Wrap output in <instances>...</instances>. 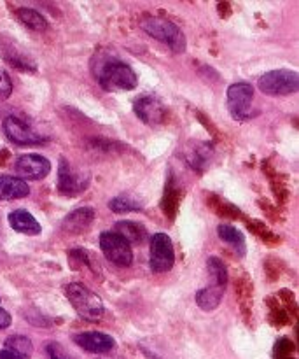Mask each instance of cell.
Returning <instances> with one entry per match:
<instances>
[{"label": "cell", "instance_id": "20", "mask_svg": "<svg viewBox=\"0 0 299 359\" xmlns=\"http://www.w3.org/2000/svg\"><path fill=\"white\" fill-rule=\"evenodd\" d=\"M2 55H4V58H6L11 65L16 67V69H21V70H34L35 69L34 63L28 62V56L18 51L16 46L14 44H9V49L2 48Z\"/></svg>", "mask_w": 299, "mask_h": 359}, {"label": "cell", "instance_id": "27", "mask_svg": "<svg viewBox=\"0 0 299 359\" xmlns=\"http://www.w3.org/2000/svg\"><path fill=\"white\" fill-rule=\"evenodd\" d=\"M7 326H11V316L9 312L0 309V330H6Z\"/></svg>", "mask_w": 299, "mask_h": 359}, {"label": "cell", "instance_id": "17", "mask_svg": "<svg viewBox=\"0 0 299 359\" xmlns=\"http://www.w3.org/2000/svg\"><path fill=\"white\" fill-rule=\"evenodd\" d=\"M116 233L121 235L126 242H132V244H142V241L146 238V230H144L140 224L130 223V221H123V223L116 224Z\"/></svg>", "mask_w": 299, "mask_h": 359}, {"label": "cell", "instance_id": "12", "mask_svg": "<svg viewBox=\"0 0 299 359\" xmlns=\"http://www.w3.org/2000/svg\"><path fill=\"white\" fill-rule=\"evenodd\" d=\"M135 112L146 125H160L165 119V107L158 98L142 97L135 104Z\"/></svg>", "mask_w": 299, "mask_h": 359}, {"label": "cell", "instance_id": "3", "mask_svg": "<svg viewBox=\"0 0 299 359\" xmlns=\"http://www.w3.org/2000/svg\"><path fill=\"white\" fill-rule=\"evenodd\" d=\"M137 74L123 62H111L100 74V84L107 91H130L137 88Z\"/></svg>", "mask_w": 299, "mask_h": 359}, {"label": "cell", "instance_id": "9", "mask_svg": "<svg viewBox=\"0 0 299 359\" xmlns=\"http://www.w3.org/2000/svg\"><path fill=\"white\" fill-rule=\"evenodd\" d=\"M4 133L11 142L18 144V146H32V144L42 142V137L35 133L28 125H25L20 118L9 116L4 121Z\"/></svg>", "mask_w": 299, "mask_h": 359}, {"label": "cell", "instance_id": "14", "mask_svg": "<svg viewBox=\"0 0 299 359\" xmlns=\"http://www.w3.org/2000/svg\"><path fill=\"white\" fill-rule=\"evenodd\" d=\"M9 224L13 230H16L18 233H25V235H39L41 233V224L39 221L32 216L28 210L18 209L13 210L9 214Z\"/></svg>", "mask_w": 299, "mask_h": 359}, {"label": "cell", "instance_id": "18", "mask_svg": "<svg viewBox=\"0 0 299 359\" xmlns=\"http://www.w3.org/2000/svg\"><path fill=\"white\" fill-rule=\"evenodd\" d=\"M16 16L20 18V21L23 25H27L28 28L35 32H44L48 28V21L44 20L41 13L34 9H28V7H21V9L16 11Z\"/></svg>", "mask_w": 299, "mask_h": 359}, {"label": "cell", "instance_id": "7", "mask_svg": "<svg viewBox=\"0 0 299 359\" xmlns=\"http://www.w3.org/2000/svg\"><path fill=\"white\" fill-rule=\"evenodd\" d=\"M252 98H254V88H252V84H231L228 88V109H230L231 116L237 119L247 118L252 107Z\"/></svg>", "mask_w": 299, "mask_h": 359}, {"label": "cell", "instance_id": "25", "mask_svg": "<svg viewBox=\"0 0 299 359\" xmlns=\"http://www.w3.org/2000/svg\"><path fill=\"white\" fill-rule=\"evenodd\" d=\"M13 93V83H11V77L7 76V72L0 70V100H6Z\"/></svg>", "mask_w": 299, "mask_h": 359}, {"label": "cell", "instance_id": "23", "mask_svg": "<svg viewBox=\"0 0 299 359\" xmlns=\"http://www.w3.org/2000/svg\"><path fill=\"white\" fill-rule=\"evenodd\" d=\"M109 205H111V209L118 214L133 212V210L140 209V203L135 202L133 198H130V196H116L114 200H111Z\"/></svg>", "mask_w": 299, "mask_h": 359}, {"label": "cell", "instance_id": "22", "mask_svg": "<svg viewBox=\"0 0 299 359\" xmlns=\"http://www.w3.org/2000/svg\"><path fill=\"white\" fill-rule=\"evenodd\" d=\"M4 347L16 351V353L23 354V356H27V358H30L32 351H34V346H32L30 339H27V337H23V335L9 337V339L6 340V346Z\"/></svg>", "mask_w": 299, "mask_h": 359}, {"label": "cell", "instance_id": "26", "mask_svg": "<svg viewBox=\"0 0 299 359\" xmlns=\"http://www.w3.org/2000/svg\"><path fill=\"white\" fill-rule=\"evenodd\" d=\"M0 359H30V358L23 356V354L16 353V351H13V349H7V347H4V349L0 351Z\"/></svg>", "mask_w": 299, "mask_h": 359}, {"label": "cell", "instance_id": "19", "mask_svg": "<svg viewBox=\"0 0 299 359\" xmlns=\"http://www.w3.org/2000/svg\"><path fill=\"white\" fill-rule=\"evenodd\" d=\"M217 235H219L221 241H224L226 244H231L233 248L240 249V252L245 251L244 235H242L237 228L231 226V224H221V226L217 228Z\"/></svg>", "mask_w": 299, "mask_h": 359}, {"label": "cell", "instance_id": "6", "mask_svg": "<svg viewBox=\"0 0 299 359\" xmlns=\"http://www.w3.org/2000/svg\"><path fill=\"white\" fill-rule=\"evenodd\" d=\"M100 248L105 258L118 266H130L133 262L132 245L116 231H105L100 237Z\"/></svg>", "mask_w": 299, "mask_h": 359}, {"label": "cell", "instance_id": "16", "mask_svg": "<svg viewBox=\"0 0 299 359\" xmlns=\"http://www.w3.org/2000/svg\"><path fill=\"white\" fill-rule=\"evenodd\" d=\"M224 287L221 286H209L205 290H200L196 294V304L203 309V311H214L219 307L221 300H223Z\"/></svg>", "mask_w": 299, "mask_h": 359}, {"label": "cell", "instance_id": "21", "mask_svg": "<svg viewBox=\"0 0 299 359\" xmlns=\"http://www.w3.org/2000/svg\"><path fill=\"white\" fill-rule=\"evenodd\" d=\"M207 269H209V276L212 279L214 286H221L224 287L228 283V272L224 263L221 262L219 258H209L207 262Z\"/></svg>", "mask_w": 299, "mask_h": 359}, {"label": "cell", "instance_id": "2", "mask_svg": "<svg viewBox=\"0 0 299 359\" xmlns=\"http://www.w3.org/2000/svg\"><path fill=\"white\" fill-rule=\"evenodd\" d=\"M142 28L161 42H167L174 53L186 51V35L175 23H172L167 18L147 16L142 20Z\"/></svg>", "mask_w": 299, "mask_h": 359}, {"label": "cell", "instance_id": "15", "mask_svg": "<svg viewBox=\"0 0 299 359\" xmlns=\"http://www.w3.org/2000/svg\"><path fill=\"white\" fill-rule=\"evenodd\" d=\"M95 219V210L91 207H83V209H76L74 212H70L69 216L63 221V228L70 233H79L84 231L91 224V221Z\"/></svg>", "mask_w": 299, "mask_h": 359}, {"label": "cell", "instance_id": "13", "mask_svg": "<svg viewBox=\"0 0 299 359\" xmlns=\"http://www.w3.org/2000/svg\"><path fill=\"white\" fill-rule=\"evenodd\" d=\"M30 186L20 177L0 175V200H20L28 196Z\"/></svg>", "mask_w": 299, "mask_h": 359}, {"label": "cell", "instance_id": "24", "mask_svg": "<svg viewBox=\"0 0 299 359\" xmlns=\"http://www.w3.org/2000/svg\"><path fill=\"white\" fill-rule=\"evenodd\" d=\"M46 351H48V356L49 359H76L72 354L67 353L58 342H51L46 346Z\"/></svg>", "mask_w": 299, "mask_h": 359}, {"label": "cell", "instance_id": "8", "mask_svg": "<svg viewBox=\"0 0 299 359\" xmlns=\"http://www.w3.org/2000/svg\"><path fill=\"white\" fill-rule=\"evenodd\" d=\"M14 168L23 181H41L51 172V163L41 154H23L16 160Z\"/></svg>", "mask_w": 299, "mask_h": 359}, {"label": "cell", "instance_id": "1", "mask_svg": "<svg viewBox=\"0 0 299 359\" xmlns=\"http://www.w3.org/2000/svg\"><path fill=\"white\" fill-rule=\"evenodd\" d=\"M65 294L77 314L86 321H98L104 316V304L84 284L72 283L65 287Z\"/></svg>", "mask_w": 299, "mask_h": 359}, {"label": "cell", "instance_id": "10", "mask_svg": "<svg viewBox=\"0 0 299 359\" xmlns=\"http://www.w3.org/2000/svg\"><path fill=\"white\" fill-rule=\"evenodd\" d=\"M88 181L90 179L83 177L81 174H74L70 165L65 160L60 161V170H58V188L63 195H79L81 191L88 188Z\"/></svg>", "mask_w": 299, "mask_h": 359}, {"label": "cell", "instance_id": "5", "mask_svg": "<svg viewBox=\"0 0 299 359\" xmlns=\"http://www.w3.org/2000/svg\"><path fill=\"white\" fill-rule=\"evenodd\" d=\"M175 263L174 245L168 235L156 233L151 237V255L149 265L154 273H165L172 270Z\"/></svg>", "mask_w": 299, "mask_h": 359}, {"label": "cell", "instance_id": "11", "mask_svg": "<svg viewBox=\"0 0 299 359\" xmlns=\"http://www.w3.org/2000/svg\"><path fill=\"white\" fill-rule=\"evenodd\" d=\"M74 342H76L81 349H84L86 353H91V354L109 353V351L114 349L116 346L112 337L105 335V333H100V332L81 333V335L74 337Z\"/></svg>", "mask_w": 299, "mask_h": 359}, {"label": "cell", "instance_id": "4", "mask_svg": "<svg viewBox=\"0 0 299 359\" xmlns=\"http://www.w3.org/2000/svg\"><path fill=\"white\" fill-rule=\"evenodd\" d=\"M299 77L294 70H272L259 77V90L272 97L291 95L298 91Z\"/></svg>", "mask_w": 299, "mask_h": 359}]
</instances>
